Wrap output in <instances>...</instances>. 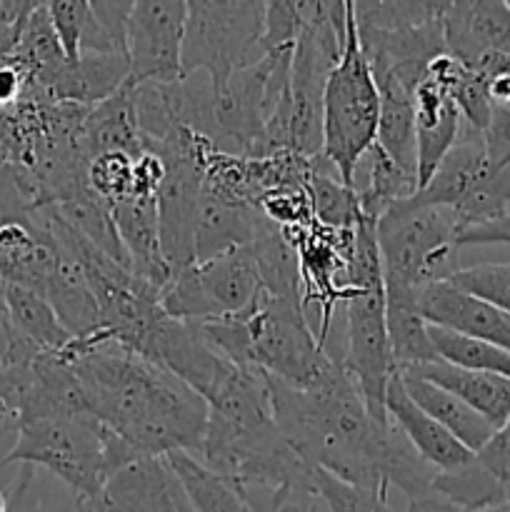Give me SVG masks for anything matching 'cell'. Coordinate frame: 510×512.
<instances>
[{
	"label": "cell",
	"instance_id": "6da1fadb",
	"mask_svg": "<svg viewBox=\"0 0 510 512\" xmlns=\"http://www.w3.org/2000/svg\"><path fill=\"white\" fill-rule=\"evenodd\" d=\"M85 390L88 410L138 455H198L208 403L183 380L115 343L73 340L60 350Z\"/></svg>",
	"mask_w": 510,
	"mask_h": 512
},
{
	"label": "cell",
	"instance_id": "7a4b0ae2",
	"mask_svg": "<svg viewBox=\"0 0 510 512\" xmlns=\"http://www.w3.org/2000/svg\"><path fill=\"white\" fill-rule=\"evenodd\" d=\"M268 385L275 425L305 465L355 488L393 493L383 478L393 425L368 413L343 363H335L310 388H293L270 375Z\"/></svg>",
	"mask_w": 510,
	"mask_h": 512
},
{
	"label": "cell",
	"instance_id": "3957f363",
	"mask_svg": "<svg viewBox=\"0 0 510 512\" xmlns=\"http://www.w3.org/2000/svg\"><path fill=\"white\" fill-rule=\"evenodd\" d=\"M195 458L235 488L313 478V468L275 425L270 390L253 380H238L208 405V428Z\"/></svg>",
	"mask_w": 510,
	"mask_h": 512
},
{
	"label": "cell",
	"instance_id": "277c9868",
	"mask_svg": "<svg viewBox=\"0 0 510 512\" xmlns=\"http://www.w3.org/2000/svg\"><path fill=\"white\" fill-rule=\"evenodd\" d=\"M198 325L228 363L263 370L293 388H310L340 363L315 338L300 300L275 298L265 290L240 315Z\"/></svg>",
	"mask_w": 510,
	"mask_h": 512
},
{
	"label": "cell",
	"instance_id": "5b68a950",
	"mask_svg": "<svg viewBox=\"0 0 510 512\" xmlns=\"http://www.w3.org/2000/svg\"><path fill=\"white\" fill-rule=\"evenodd\" d=\"M33 465L70 490L80 505L100 500L115 473L110 460V433L90 415L40 418L15 423L13 445L0 458V470Z\"/></svg>",
	"mask_w": 510,
	"mask_h": 512
},
{
	"label": "cell",
	"instance_id": "8992f818",
	"mask_svg": "<svg viewBox=\"0 0 510 512\" xmlns=\"http://www.w3.org/2000/svg\"><path fill=\"white\" fill-rule=\"evenodd\" d=\"M458 233L450 210L415 198L395 203L375 223L383 283L423 290L450 280L460 270Z\"/></svg>",
	"mask_w": 510,
	"mask_h": 512
},
{
	"label": "cell",
	"instance_id": "52a82bcc",
	"mask_svg": "<svg viewBox=\"0 0 510 512\" xmlns=\"http://www.w3.org/2000/svg\"><path fill=\"white\" fill-rule=\"evenodd\" d=\"M378 118V85L360 50L350 0L348 38L323 93V155L348 188L355 168L378 138Z\"/></svg>",
	"mask_w": 510,
	"mask_h": 512
},
{
	"label": "cell",
	"instance_id": "ba28073f",
	"mask_svg": "<svg viewBox=\"0 0 510 512\" xmlns=\"http://www.w3.org/2000/svg\"><path fill=\"white\" fill-rule=\"evenodd\" d=\"M265 3L193 0L183 35V75L205 73L220 90L265 55Z\"/></svg>",
	"mask_w": 510,
	"mask_h": 512
},
{
	"label": "cell",
	"instance_id": "9c48e42d",
	"mask_svg": "<svg viewBox=\"0 0 510 512\" xmlns=\"http://www.w3.org/2000/svg\"><path fill=\"white\" fill-rule=\"evenodd\" d=\"M260 293V275L248 248H243L195 263L175 275L160 295V308L173 320L205 323L240 315L260 298Z\"/></svg>",
	"mask_w": 510,
	"mask_h": 512
},
{
	"label": "cell",
	"instance_id": "30bf717a",
	"mask_svg": "<svg viewBox=\"0 0 510 512\" xmlns=\"http://www.w3.org/2000/svg\"><path fill=\"white\" fill-rule=\"evenodd\" d=\"M343 320V368L358 385L368 413L378 423H388L385 390L395 368L385 325L383 275L350 285Z\"/></svg>",
	"mask_w": 510,
	"mask_h": 512
},
{
	"label": "cell",
	"instance_id": "8fae6325",
	"mask_svg": "<svg viewBox=\"0 0 510 512\" xmlns=\"http://www.w3.org/2000/svg\"><path fill=\"white\" fill-rule=\"evenodd\" d=\"M445 50L493 83L510 73V5L503 0H458L443 10Z\"/></svg>",
	"mask_w": 510,
	"mask_h": 512
},
{
	"label": "cell",
	"instance_id": "7c38bea8",
	"mask_svg": "<svg viewBox=\"0 0 510 512\" xmlns=\"http://www.w3.org/2000/svg\"><path fill=\"white\" fill-rule=\"evenodd\" d=\"M185 0H138L128 20L125 55L133 83H168L183 75Z\"/></svg>",
	"mask_w": 510,
	"mask_h": 512
},
{
	"label": "cell",
	"instance_id": "4fadbf2b",
	"mask_svg": "<svg viewBox=\"0 0 510 512\" xmlns=\"http://www.w3.org/2000/svg\"><path fill=\"white\" fill-rule=\"evenodd\" d=\"M80 508L88 512H195L168 460L158 455H138L125 463L110 475L98 503Z\"/></svg>",
	"mask_w": 510,
	"mask_h": 512
},
{
	"label": "cell",
	"instance_id": "5bb4252c",
	"mask_svg": "<svg viewBox=\"0 0 510 512\" xmlns=\"http://www.w3.org/2000/svg\"><path fill=\"white\" fill-rule=\"evenodd\" d=\"M280 230L258 205L223 198L203 188L195 218V263L243 250Z\"/></svg>",
	"mask_w": 510,
	"mask_h": 512
},
{
	"label": "cell",
	"instance_id": "9a60e30c",
	"mask_svg": "<svg viewBox=\"0 0 510 512\" xmlns=\"http://www.w3.org/2000/svg\"><path fill=\"white\" fill-rule=\"evenodd\" d=\"M418 310L428 325L483 340L510 353V315L475 295L463 293L448 280L420 290Z\"/></svg>",
	"mask_w": 510,
	"mask_h": 512
},
{
	"label": "cell",
	"instance_id": "2e32d148",
	"mask_svg": "<svg viewBox=\"0 0 510 512\" xmlns=\"http://www.w3.org/2000/svg\"><path fill=\"white\" fill-rule=\"evenodd\" d=\"M495 175L485 155L483 133L470 125L460 123V133L453 148L440 160L438 170L428 180L425 188L413 195L418 203L445 208L450 213L463 208L485 183Z\"/></svg>",
	"mask_w": 510,
	"mask_h": 512
},
{
	"label": "cell",
	"instance_id": "e0dca14e",
	"mask_svg": "<svg viewBox=\"0 0 510 512\" xmlns=\"http://www.w3.org/2000/svg\"><path fill=\"white\" fill-rule=\"evenodd\" d=\"M415 108V158H418V190L428 185L440 160L453 148L460 133V113L448 88L425 70L413 90Z\"/></svg>",
	"mask_w": 510,
	"mask_h": 512
},
{
	"label": "cell",
	"instance_id": "ac0fdd59",
	"mask_svg": "<svg viewBox=\"0 0 510 512\" xmlns=\"http://www.w3.org/2000/svg\"><path fill=\"white\" fill-rule=\"evenodd\" d=\"M385 413H388L390 423L413 445L415 453L438 473L455 470L473 460V453L458 438H453L443 425L435 423L428 413H423L413 403L398 370H393L388 390H385Z\"/></svg>",
	"mask_w": 510,
	"mask_h": 512
},
{
	"label": "cell",
	"instance_id": "d6986e66",
	"mask_svg": "<svg viewBox=\"0 0 510 512\" xmlns=\"http://www.w3.org/2000/svg\"><path fill=\"white\" fill-rule=\"evenodd\" d=\"M110 215H113L115 230H118L125 255H128L130 270L163 293L173 275H170L168 263L163 258V248H160L155 198H128L113 205Z\"/></svg>",
	"mask_w": 510,
	"mask_h": 512
},
{
	"label": "cell",
	"instance_id": "ffe728a7",
	"mask_svg": "<svg viewBox=\"0 0 510 512\" xmlns=\"http://www.w3.org/2000/svg\"><path fill=\"white\" fill-rule=\"evenodd\" d=\"M45 223H48V218H45ZM53 238L58 243V263H55L53 275L45 285L43 298L53 305L55 315L60 318L63 328L73 335V340H88L100 330L98 300H95V293L90 288V280L78 255L55 233Z\"/></svg>",
	"mask_w": 510,
	"mask_h": 512
},
{
	"label": "cell",
	"instance_id": "44dd1931",
	"mask_svg": "<svg viewBox=\"0 0 510 512\" xmlns=\"http://www.w3.org/2000/svg\"><path fill=\"white\" fill-rule=\"evenodd\" d=\"M400 373L415 375V378L448 390L450 395L463 400L470 410H475L480 418L488 420L495 430L503 428L510 420V378H503V375L455 368L443 360L415 365V368L400 370Z\"/></svg>",
	"mask_w": 510,
	"mask_h": 512
},
{
	"label": "cell",
	"instance_id": "7402d4cb",
	"mask_svg": "<svg viewBox=\"0 0 510 512\" xmlns=\"http://www.w3.org/2000/svg\"><path fill=\"white\" fill-rule=\"evenodd\" d=\"M80 150L90 160L100 153H143V133L135 115L133 83H125L115 95L93 105L80 123Z\"/></svg>",
	"mask_w": 510,
	"mask_h": 512
},
{
	"label": "cell",
	"instance_id": "603a6c76",
	"mask_svg": "<svg viewBox=\"0 0 510 512\" xmlns=\"http://www.w3.org/2000/svg\"><path fill=\"white\" fill-rule=\"evenodd\" d=\"M130 80L128 55L85 53L73 63H65L48 90L50 103H70L93 108L118 93Z\"/></svg>",
	"mask_w": 510,
	"mask_h": 512
},
{
	"label": "cell",
	"instance_id": "cb8c5ba5",
	"mask_svg": "<svg viewBox=\"0 0 510 512\" xmlns=\"http://www.w3.org/2000/svg\"><path fill=\"white\" fill-rule=\"evenodd\" d=\"M418 293L420 290L385 283V325H388L390 358L395 370H408L438 360L430 340V325L418 310Z\"/></svg>",
	"mask_w": 510,
	"mask_h": 512
},
{
	"label": "cell",
	"instance_id": "d4e9b609",
	"mask_svg": "<svg viewBox=\"0 0 510 512\" xmlns=\"http://www.w3.org/2000/svg\"><path fill=\"white\" fill-rule=\"evenodd\" d=\"M350 190L358 198L363 218L378 223L380 215L388 213L395 203L418 193V178L400 168L378 143H373L355 168Z\"/></svg>",
	"mask_w": 510,
	"mask_h": 512
},
{
	"label": "cell",
	"instance_id": "484cf974",
	"mask_svg": "<svg viewBox=\"0 0 510 512\" xmlns=\"http://www.w3.org/2000/svg\"><path fill=\"white\" fill-rule=\"evenodd\" d=\"M378 85L380 118L375 143L395 160L403 170L418 178L415 158V108L413 93L388 70H370Z\"/></svg>",
	"mask_w": 510,
	"mask_h": 512
},
{
	"label": "cell",
	"instance_id": "4316f807",
	"mask_svg": "<svg viewBox=\"0 0 510 512\" xmlns=\"http://www.w3.org/2000/svg\"><path fill=\"white\" fill-rule=\"evenodd\" d=\"M400 373V370H398ZM405 390L413 398V403L418 405L423 413H428L430 418L438 425H443L453 438H458L470 453H478L485 443H488L490 435L495 433L493 425L485 418H480L475 410H470L463 400H458L455 395H450L448 390L438 388V385L428 383V380H420L415 375L400 373Z\"/></svg>",
	"mask_w": 510,
	"mask_h": 512
},
{
	"label": "cell",
	"instance_id": "83f0119b",
	"mask_svg": "<svg viewBox=\"0 0 510 512\" xmlns=\"http://www.w3.org/2000/svg\"><path fill=\"white\" fill-rule=\"evenodd\" d=\"M5 310L15 333L40 353H60L73 343V335L63 328L53 305L35 290L5 283Z\"/></svg>",
	"mask_w": 510,
	"mask_h": 512
},
{
	"label": "cell",
	"instance_id": "f1b7e54d",
	"mask_svg": "<svg viewBox=\"0 0 510 512\" xmlns=\"http://www.w3.org/2000/svg\"><path fill=\"white\" fill-rule=\"evenodd\" d=\"M433 495L440 503L463 512H485L510 503L508 493L473 460L455 470L435 473ZM433 500V503H435Z\"/></svg>",
	"mask_w": 510,
	"mask_h": 512
},
{
	"label": "cell",
	"instance_id": "f546056e",
	"mask_svg": "<svg viewBox=\"0 0 510 512\" xmlns=\"http://www.w3.org/2000/svg\"><path fill=\"white\" fill-rule=\"evenodd\" d=\"M305 190H308L315 223L323 225V228L353 230L363 220L358 198L340 180L338 170L325 160V155H318L313 160V173H310Z\"/></svg>",
	"mask_w": 510,
	"mask_h": 512
},
{
	"label": "cell",
	"instance_id": "4dcf8cb0",
	"mask_svg": "<svg viewBox=\"0 0 510 512\" xmlns=\"http://www.w3.org/2000/svg\"><path fill=\"white\" fill-rule=\"evenodd\" d=\"M165 460L183 485L195 512H250L238 488L210 473L195 455L173 453L165 455Z\"/></svg>",
	"mask_w": 510,
	"mask_h": 512
},
{
	"label": "cell",
	"instance_id": "1f68e13d",
	"mask_svg": "<svg viewBox=\"0 0 510 512\" xmlns=\"http://www.w3.org/2000/svg\"><path fill=\"white\" fill-rule=\"evenodd\" d=\"M248 253L253 258L265 293L275 295V298L300 300L303 303L298 253H295V245L280 230L270 233L268 238L258 240V243L248 245Z\"/></svg>",
	"mask_w": 510,
	"mask_h": 512
},
{
	"label": "cell",
	"instance_id": "d6a6232c",
	"mask_svg": "<svg viewBox=\"0 0 510 512\" xmlns=\"http://www.w3.org/2000/svg\"><path fill=\"white\" fill-rule=\"evenodd\" d=\"M5 490L8 512H88L68 488L33 465H18V473Z\"/></svg>",
	"mask_w": 510,
	"mask_h": 512
},
{
	"label": "cell",
	"instance_id": "836d02e7",
	"mask_svg": "<svg viewBox=\"0 0 510 512\" xmlns=\"http://www.w3.org/2000/svg\"><path fill=\"white\" fill-rule=\"evenodd\" d=\"M430 340L438 360L455 365V368L478 370V373H493L510 378V353L495 345L483 343V340L465 338V335L453 333V330L435 328L430 325Z\"/></svg>",
	"mask_w": 510,
	"mask_h": 512
},
{
	"label": "cell",
	"instance_id": "e575fe53",
	"mask_svg": "<svg viewBox=\"0 0 510 512\" xmlns=\"http://www.w3.org/2000/svg\"><path fill=\"white\" fill-rule=\"evenodd\" d=\"M250 512H333L315 480H290L280 485H250L238 488Z\"/></svg>",
	"mask_w": 510,
	"mask_h": 512
},
{
	"label": "cell",
	"instance_id": "d590c367",
	"mask_svg": "<svg viewBox=\"0 0 510 512\" xmlns=\"http://www.w3.org/2000/svg\"><path fill=\"white\" fill-rule=\"evenodd\" d=\"M88 185L108 208L135 195V158L128 153H100L88 163Z\"/></svg>",
	"mask_w": 510,
	"mask_h": 512
},
{
	"label": "cell",
	"instance_id": "8d00e7d4",
	"mask_svg": "<svg viewBox=\"0 0 510 512\" xmlns=\"http://www.w3.org/2000/svg\"><path fill=\"white\" fill-rule=\"evenodd\" d=\"M448 283L510 315V260L460 268Z\"/></svg>",
	"mask_w": 510,
	"mask_h": 512
},
{
	"label": "cell",
	"instance_id": "74e56055",
	"mask_svg": "<svg viewBox=\"0 0 510 512\" xmlns=\"http://www.w3.org/2000/svg\"><path fill=\"white\" fill-rule=\"evenodd\" d=\"M313 480L333 512H395L390 505V493L355 488L318 468H313Z\"/></svg>",
	"mask_w": 510,
	"mask_h": 512
},
{
	"label": "cell",
	"instance_id": "f35d334b",
	"mask_svg": "<svg viewBox=\"0 0 510 512\" xmlns=\"http://www.w3.org/2000/svg\"><path fill=\"white\" fill-rule=\"evenodd\" d=\"M48 15L55 35L63 45L65 58L73 63L80 58V45H83V35L90 20V3L88 0H53L48 3Z\"/></svg>",
	"mask_w": 510,
	"mask_h": 512
},
{
	"label": "cell",
	"instance_id": "ab89813d",
	"mask_svg": "<svg viewBox=\"0 0 510 512\" xmlns=\"http://www.w3.org/2000/svg\"><path fill=\"white\" fill-rule=\"evenodd\" d=\"M488 163L495 173L510 168V105L493 103L488 125L483 130Z\"/></svg>",
	"mask_w": 510,
	"mask_h": 512
},
{
	"label": "cell",
	"instance_id": "60d3db41",
	"mask_svg": "<svg viewBox=\"0 0 510 512\" xmlns=\"http://www.w3.org/2000/svg\"><path fill=\"white\" fill-rule=\"evenodd\" d=\"M475 460L510 498V420L490 435L488 443L475 453Z\"/></svg>",
	"mask_w": 510,
	"mask_h": 512
},
{
	"label": "cell",
	"instance_id": "b9f144b4",
	"mask_svg": "<svg viewBox=\"0 0 510 512\" xmlns=\"http://www.w3.org/2000/svg\"><path fill=\"white\" fill-rule=\"evenodd\" d=\"M95 20L103 28V33L108 35L110 45H113L118 53L125 55V40H128V20L133 13V3L130 0H118V3H110V0H98V3H90Z\"/></svg>",
	"mask_w": 510,
	"mask_h": 512
},
{
	"label": "cell",
	"instance_id": "7bdbcfd3",
	"mask_svg": "<svg viewBox=\"0 0 510 512\" xmlns=\"http://www.w3.org/2000/svg\"><path fill=\"white\" fill-rule=\"evenodd\" d=\"M458 245H510V215L498 223L473 225V228L460 230Z\"/></svg>",
	"mask_w": 510,
	"mask_h": 512
},
{
	"label": "cell",
	"instance_id": "ee69618b",
	"mask_svg": "<svg viewBox=\"0 0 510 512\" xmlns=\"http://www.w3.org/2000/svg\"><path fill=\"white\" fill-rule=\"evenodd\" d=\"M20 370L23 368L0 375V428H13V433L20 403Z\"/></svg>",
	"mask_w": 510,
	"mask_h": 512
},
{
	"label": "cell",
	"instance_id": "f6af8a7d",
	"mask_svg": "<svg viewBox=\"0 0 510 512\" xmlns=\"http://www.w3.org/2000/svg\"><path fill=\"white\" fill-rule=\"evenodd\" d=\"M25 95V75L13 58L0 60V113L20 103Z\"/></svg>",
	"mask_w": 510,
	"mask_h": 512
},
{
	"label": "cell",
	"instance_id": "bcb514c9",
	"mask_svg": "<svg viewBox=\"0 0 510 512\" xmlns=\"http://www.w3.org/2000/svg\"><path fill=\"white\" fill-rule=\"evenodd\" d=\"M423 512H463V510H455L450 508V505L440 503V500H435L433 505H428V508H420ZM485 512H510V503L503 505V508H493V510H485Z\"/></svg>",
	"mask_w": 510,
	"mask_h": 512
},
{
	"label": "cell",
	"instance_id": "7dc6e473",
	"mask_svg": "<svg viewBox=\"0 0 510 512\" xmlns=\"http://www.w3.org/2000/svg\"><path fill=\"white\" fill-rule=\"evenodd\" d=\"M0 512H8V490H0Z\"/></svg>",
	"mask_w": 510,
	"mask_h": 512
},
{
	"label": "cell",
	"instance_id": "c3c4849f",
	"mask_svg": "<svg viewBox=\"0 0 510 512\" xmlns=\"http://www.w3.org/2000/svg\"><path fill=\"white\" fill-rule=\"evenodd\" d=\"M395 512H423L418 508V505H410V503H405V508L403 510H395Z\"/></svg>",
	"mask_w": 510,
	"mask_h": 512
},
{
	"label": "cell",
	"instance_id": "681fc988",
	"mask_svg": "<svg viewBox=\"0 0 510 512\" xmlns=\"http://www.w3.org/2000/svg\"><path fill=\"white\" fill-rule=\"evenodd\" d=\"M508 5H510V0H508Z\"/></svg>",
	"mask_w": 510,
	"mask_h": 512
}]
</instances>
